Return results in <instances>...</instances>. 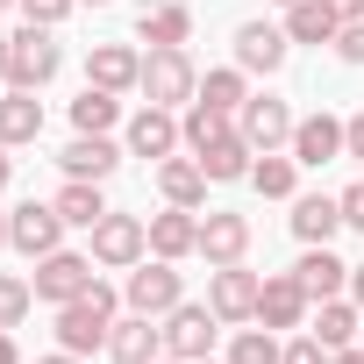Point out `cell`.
Masks as SVG:
<instances>
[{"label":"cell","instance_id":"6da1fadb","mask_svg":"<svg viewBox=\"0 0 364 364\" xmlns=\"http://www.w3.org/2000/svg\"><path fill=\"white\" fill-rule=\"evenodd\" d=\"M107 328H114V286H100V279H93L79 300L58 307V350H72V357L107 350Z\"/></svg>","mask_w":364,"mask_h":364},{"label":"cell","instance_id":"7a4b0ae2","mask_svg":"<svg viewBox=\"0 0 364 364\" xmlns=\"http://www.w3.org/2000/svg\"><path fill=\"white\" fill-rule=\"evenodd\" d=\"M122 300H129V314H150V321H164L178 300H186V279H178V264H171V257H143V264H129V279H122Z\"/></svg>","mask_w":364,"mask_h":364},{"label":"cell","instance_id":"3957f363","mask_svg":"<svg viewBox=\"0 0 364 364\" xmlns=\"http://www.w3.org/2000/svg\"><path fill=\"white\" fill-rule=\"evenodd\" d=\"M136 93H150V107H193V93H200V72H193L186 43H164V50H150V58H143V86H136Z\"/></svg>","mask_w":364,"mask_h":364},{"label":"cell","instance_id":"277c9868","mask_svg":"<svg viewBox=\"0 0 364 364\" xmlns=\"http://www.w3.org/2000/svg\"><path fill=\"white\" fill-rule=\"evenodd\" d=\"M86 236H93V264H107V272H129V264L150 257V222H136V215H114L107 208Z\"/></svg>","mask_w":364,"mask_h":364},{"label":"cell","instance_id":"5b68a950","mask_svg":"<svg viewBox=\"0 0 364 364\" xmlns=\"http://www.w3.org/2000/svg\"><path fill=\"white\" fill-rule=\"evenodd\" d=\"M215 328H222V314H215V307H200V300H178V307L164 314V357H178V364H200V357H215Z\"/></svg>","mask_w":364,"mask_h":364},{"label":"cell","instance_id":"8992f818","mask_svg":"<svg viewBox=\"0 0 364 364\" xmlns=\"http://www.w3.org/2000/svg\"><path fill=\"white\" fill-rule=\"evenodd\" d=\"M8 43H15V72H8V86H29V93H43V86L58 79V65H65L58 36H50L43 22H29V29H15Z\"/></svg>","mask_w":364,"mask_h":364},{"label":"cell","instance_id":"52a82bcc","mask_svg":"<svg viewBox=\"0 0 364 364\" xmlns=\"http://www.w3.org/2000/svg\"><path fill=\"white\" fill-rule=\"evenodd\" d=\"M8 243L36 264V257L65 250V215H58L50 200H22V208H8Z\"/></svg>","mask_w":364,"mask_h":364},{"label":"cell","instance_id":"ba28073f","mask_svg":"<svg viewBox=\"0 0 364 364\" xmlns=\"http://www.w3.org/2000/svg\"><path fill=\"white\" fill-rule=\"evenodd\" d=\"M236 129H243L250 150H286V143H293V107L272 100V93H250V100L236 107Z\"/></svg>","mask_w":364,"mask_h":364},{"label":"cell","instance_id":"9c48e42d","mask_svg":"<svg viewBox=\"0 0 364 364\" xmlns=\"http://www.w3.org/2000/svg\"><path fill=\"white\" fill-rule=\"evenodd\" d=\"M36 300H50V307H65V300H79L86 286H93V257H79V250H50V257H36Z\"/></svg>","mask_w":364,"mask_h":364},{"label":"cell","instance_id":"30bf717a","mask_svg":"<svg viewBox=\"0 0 364 364\" xmlns=\"http://www.w3.org/2000/svg\"><path fill=\"white\" fill-rule=\"evenodd\" d=\"M178 143H186V129H178L171 107H143V114L129 122V136H122V150H129V157H150V164H164Z\"/></svg>","mask_w":364,"mask_h":364},{"label":"cell","instance_id":"8fae6325","mask_svg":"<svg viewBox=\"0 0 364 364\" xmlns=\"http://www.w3.org/2000/svg\"><path fill=\"white\" fill-rule=\"evenodd\" d=\"M257 272H243V264H215V279H208V307L222 314V321H257Z\"/></svg>","mask_w":364,"mask_h":364},{"label":"cell","instance_id":"7c38bea8","mask_svg":"<svg viewBox=\"0 0 364 364\" xmlns=\"http://www.w3.org/2000/svg\"><path fill=\"white\" fill-rule=\"evenodd\" d=\"M307 314H314V300H307V286H300L293 272H279V279L257 286V321H264V328H300Z\"/></svg>","mask_w":364,"mask_h":364},{"label":"cell","instance_id":"4fadbf2b","mask_svg":"<svg viewBox=\"0 0 364 364\" xmlns=\"http://www.w3.org/2000/svg\"><path fill=\"white\" fill-rule=\"evenodd\" d=\"M86 86L136 93V86H143V58H136L129 43H93V50H86Z\"/></svg>","mask_w":364,"mask_h":364},{"label":"cell","instance_id":"5bb4252c","mask_svg":"<svg viewBox=\"0 0 364 364\" xmlns=\"http://www.w3.org/2000/svg\"><path fill=\"white\" fill-rule=\"evenodd\" d=\"M293 164H307V171H321V164H336L343 157V122L336 114H307V122H293Z\"/></svg>","mask_w":364,"mask_h":364},{"label":"cell","instance_id":"9a60e30c","mask_svg":"<svg viewBox=\"0 0 364 364\" xmlns=\"http://www.w3.org/2000/svg\"><path fill=\"white\" fill-rule=\"evenodd\" d=\"M243 250H250V215H229V208L200 215V257L208 264H243Z\"/></svg>","mask_w":364,"mask_h":364},{"label":"cell","instance_id":"2e32d148","mask_svg":"<svg viewBox=\"0 0 364 364\" xmlns=\"http://www.w3.org/2000/svg\"><path fill=\"white\" fill-rule=\"evenodd\" d=\"M200 250V208H164L150 215V257H193Z\"/></svg>","mask_w":364,"mask_h":364},{"label":"cell","instance_id":"e0dca14e","mask_svg":"<svg viewBox=\"0 0 364 364\" xmlns=\"http://www.w3.org/2000/svg\"><path fill=\"white\" fill-rule=\"evenodd\" d=\"M107 357H114V364H150V357H164V321H150V314L114 321V328H107Z\"/></svg>","mask_w":364,"mask_h":364},{"label":"cell","instance_id":"ac0fdd59","mask_svg":"<svg viewBox=\"0 0 364 364\" xmlns=\"http://www.w3.org/2000/svg\"><path fill=\"white\" fill-rule=\"evenodd\" d=\"M286 43H293L286 29H272V22H243V29H236V65L272 79V72L286 65Z\"/></svg>","mask_w":364,"mask_h":364},{"label":"cell","instance_id":"d6986e66","mask_svg":"<svg viewBox=\"0 0 364 364\" xmlns=\"http://www.w3.org/2000/svg\"><path fill=\"white\" fill-rule=\"evenodd\" d=\"M293 279L307 286V300H336V293L350 286V264H343L328 243H307V250H300V264H293Z\"/></svg>","mask_w":364,"mask_h":364},{"label":"cell","instance_id":"ffe728a7","mask_svg":"<svg viewBox=\"0 0 364 364\" xmlns=\"http://www.w3.org/2000/svg\"><path fill=\"white\" fill-rule=\"evenodd\" d=\"M208 186H215V178L200 171V157H164V164H157V193H164V208H200Z\"/></svg>","mask_w":364,"mask_h":364},{"label":"cell","instance_id":"44dd1931","mask_svg":"<svg viewBox=\"0 0 364 364\" xmlns=\"http://www.w3.org/2000/svg\"><path fill=\"white\" fill-rule=\"evenodd\" d=\"M43 136V100L29 93V86H8V93H0V143H36Z\"/></svg>","mask_w":364,"mask_h":364},{"label":"cell","instance_id":"7402d4cb","mask_svg":"<svg viewBox=\"0 0 364 364\" xmlns=\"http://www.w3.org/2000/svg\"><path fill=\"white\" fill-rule=\"evenodd\" d=\"M58 164H65V178H107V171L122 164V143H107V136H72V143L58 150Z\"/></svg>","mask_w":364,"mask_h":364},{"label":"cell","instance_id":"603a6c76","mask_svg":"<svg viewBox=\"0 0 364 364\" xmlns=\"http://www.w3.org/2000/svg\"><path fill=\"white\" fill-rule=\"evenodd\" d=\"M136 36H143L150 50H164V43H186V36H193V8H178V0H150V8L136 15Z\"/></svg>","mask_w":364,"mask_h":364},{"label":"cell","instance_id":"cb8c5ba5","mask_svg":"<svg viewBox=\"0 0 364 364\" xmlns=\"http://www.w3.org/2000/svg\"><path fill=\"white\" fill-rule=\"evenodd\" d=\"M357 321H364V307H357V300H314V343H321L328 357L357 343Z\"/></svg>","mask_w":364,"mask_h":364},{"label":"cell","instance_id":"d4e9b609","mask_svg":"<svg viewBox=\"0 0 364 364\" xmlns=\"http://www.w3.org/2000/svg\"><path fill=\"white\" fill-rule=\"evenodd\" d=\"M336 229H343L336 193H300V200H293V236H300V243H328Z\"/></svg>","mask_w":364,"mask_h":364},{"label":"cell","instance_id":"484cf974","mask_svg":"<svg viewBox=\"0 0 364 364\" xmlns=\"http://www.w3.org/2000/svg\"><path fill=\"white\" fill-rule=\"evenodd\" d=\"M336 29H343V15L328 8V0H293L286 8V36L293 43H336Z\"/></svg>","mask_w":364,"mask_h":364},{"label":"cell","instance_id":"4316f807","mask_svg":"<svg viewBox=\"0 0 364 364\" xmlns=\"http://www.w3.org/2000/svg\"><path fill=\"white\" fill-rule=\"evenodd\" d=\"M50 208L65 215V229H93V222L107 215V200H100V178H65V193H58Z\"/></svg>","mask_w":364,"mask_h":364},{"label":"cell","instance_id":"83f0119b","mask_svg":"<svg viewBox=\"0 0 364 364\" xmlns=\"http://www.w3.org/2000/svg\"><path fill=\"white\" fill-rule=\"evenodd\" d=\"M250 164H257V150L243 143V129H236V136H222L215 150H200V171L215 178V186H229V178H250Z\"/></svg>","mask_w":364,"mask_h":364},{"label":"cell","instance_id":"f1b7e54d","mask_svg":"<svg viewBox=\"0 0 364 364\" xmlns=\"http://www.w3.org/2000/svg\"><path fill=\"white\" fill-rule=\"evenodd\" d=\"M178 129H186V150L200 157V150H215L222 136H236V114H222V107L193 100V107H186V122H178Z\"/></svg>","mask_w":364,"mask_h":364},{"label":"cell","instance_id":"f546056e","mask_svg":"<svg viewBox=\"0 0 364 364\" xmlns=\"http://www.w3.org/2000/svg\"><path fill=\"white\" fill-rule=\"evenodd\" d=\"M114 114H122V93H107V86H86V93L72 100V129H79V136H107Z\"/></svg>","mask_w":364,"mask_h":364},{"label":"cell","instance_id":"4dcf8cb0","mask_svg":"<svg viewBox=\"0 0 364 364\" xmlns=\"http://www.w3.org/2000/svg\"><path fill=\"white\" fill-rule=\"evenodd\" d=\"M293 178H300V164H293V157H279V150H257V164H250V186H257L264 200H293Z\"/></svg>","mask_w":364,"mask_h":364},{"label":"cell","instance_id":"1f68e13d","mask_svg":"<svg viewBox=\"0 0 364 364\" xmlns=\"http://www.w3.org/2000/svg\"><path fill=\"white\" fill-rule=\"evenodd\" d=\"M193 100H208V107H222V114H236V107L250 100V86H243V65H222V72H208Z\"/></svg>","mask_w":364,"mask_h":364},{"label":"cell","instance_id":"d6a6232c","mask_svg":"<svg viewBox=\"0 0 364 364\" xmlns=\"http://www.w3.org/2000/svg\"><path fill=\"white\" fill-rule=\"evenodd\" d=\"M286 357V343H279V328H236V343H229V364H279Z\"/></svg>","mask_w":364,"mask_h":364},{"label":"cell","instance_id":"836d02e7","mask_svg":"<svg viewBox=\"0 0 364 364\" xmlns=\"http://www.w3.org/2000/svg\"><path fill=\"white\" fill-rule=\"evenodd\" d=\"M29 300H36V286H29V279H15V272H0V328H22Z\"/></svg>","mask_w":364,"mask_h":364},{"label":"cell","instance_id":"e575fe53","mask_svg":"<svg viewBox=\"0 0 364 364\" xmlns=\"http://www.w3.org/2000/svg\"><path fill=\"white\" fill-rule=\"evenodd\" d=\"M15 8H22L29 22H43V29H58V22H65V15L79 8V0H15Z\"/></svg>","mask_w":364,"mask_h":364},{"label":"cell","instance_id":"d590c367","mask_svg":"<svg viewBox=\"0 0 364 364\" xmlns=\"http://www.w3.org/2000/svg\"><path fill=\"white\" fill-rule=\"evenodd\" d=\"M336 58L343 65H364V22H343L336 29Z\"/></svg>","mask_w":364,"mask_h":364},{"label":"cell","instance_id":"8d00e7d4","mask_svg":"<svg viewBox=\"0 0 364 364\" xmlns=\"http://www.w3.org/2000/svg\"><path fill=\"white\" fill-rule=\"evenodd\" d=\"M336 208H343V229H364V178L336 193Z\"/></svg>","mask_w":364,"mask_h":364},{"label":"cell","instance_id":"74e56055","mask_svg":"<svg viewBox=\"0 0 364 364\" xmlns=\"http://www.w3.org/2000/svg\"><path fill=\"white\" fill-rule=\"evenodd\" d=\"M279 364H328V350H321V343H314V336H293V343H286V357H279Z\"/></svg>","mask_w":364,"mask_h":364},{"label":"cell","instance_id":"f35d334b","mask_svg":"<svg viewBox=\"0 0 364 364\" xmlns=\"http://www.w3.org/2000/svg\"><path fill=\"white\" fill-rule=\"evenodd\" d=\"M343 157H357V164H364V114H350V122H343Z\"/></svg>","mask_w":364,"mask_h":364},{"label":"cell","instance_id":"ab89813d","mask_svg":"<svg viewBox=\"0 0 364 364\" xmlns=\"http://www.w3.org/2000/svg\"><path fill=\"white\" fill-rule=\"evenodd\" d=\"M328 8H336L343 22H364V0H328Z\"/></svg>","mask_w":364,"mask_h":364},{"label":"cell","instance_id":"60d3db41","mask_svg":"<svg viewBox=\"0 0 364 364\" xmlns=\"http://www.w3.org/2000/svg\"><path fill=\"white\" fill-rule=\"evenodd\" d=\"M8 72H15V43L0 36V86H8Z\"/></svg>","mask_w":364,"mask_h":364},{"label":"cell","instance_id":"b9f144b4","mask_svg":"<svg viewBox=\"0 0 364 364\" xmlns=\"http://www.w3.org/2000/svg\"><path fill=\"white\" fill-rule=\"evenodd\" d=\"M0 364H22V350H15V336L0 328Z\"/></svg>","mask_w":364,"mask_h":364},{"label":"cell","instance_id":"7bdbcfd3","mask_svg":"<svg viewBox=\"0 0 364 364\" xmlns=\"http://www.w3.org/2000/svg\"><path fill=\"white\" fill-rule=\"evenodd\" d=\"M328 364H364V350H357V343H350V350H336V357H328Z\"/></svg>","mask_w":364,"mask_h":364},{"label":"cell","instance_id":"ee69618b","mask_svg":"<svg viewBox=\"0 0 364 364\" xmlns=\"http://www.w3.org/2000/svg\"><path fill=\"white\" fill-rule=\"evenodd\" d=\"M350 293H357V307H364V264H350Z\"/></svg>","mask_w":364,"mask_h":364},{"label":"cell","instance_id":"f6af8a7d","mask_svg":"<svg viewBox=\"0 0 364 364\" xmlns=\"http://www.w3.org/2000/svg\"><path fill=\"white\" fill-rule=\"evenodd\" d=\"M36 364H86V357H72V350H58V357H36Z\"/></svg>","mask_w":364,"mask_h":364},{"label":"cell","instance_id":"bcb514c9","mask_svg":"<svg viewBox=\"0 0 364 364\" xmlns=\"http://www.w3.org/2000/svg\"><path fill=\"white\" fill-rule=\"evenodd\" d=\"M8 171H15V157H8V143H0V186H8Z\"/></svg>","mask_w":364,"mask_h":364},{"label":"cell","instance_id":"7dc6e473","mask_svg":"<svg viewBox=\"0 0 364 364\" xmlns=\"http://www.w3.org/2000/svg\"><path fill=\"white\" fill-rule=\"evenodd\" d=\"M0 250H8V215H0Z\"/></svg>","mask_w":364,"mask_h":364},{"label":"cell","instance_id":"c3c4849f","mask_svg":"<svg viewBox=\"0 0 364 364\" xmlns=\"http://www.w3.org/2000/svg\"><path fill=\"white\" fill-rule=\"evenodd\" d=\"M150 364H178V357H150Z\"/></svg>","mask_w":364,"mask_h":364},{"label":"cell","instance_id":"681fc988","mask_svg":"<svg viewBox=\"0 0 364 364\" xmlns=\"http://www.w3.org/2000/svg\"><path fill=\"white\" fill-rule=\"evenodd\" d=\"M86 8H107V0H86Z\"/></svg>","mask_w":364,"mask_h":364},{"label":"cell","instance_id":"f907efd6","mask_svg":"<svg viewBox=\"0 0 364 364\" xmlns=\"http://www.w3.org/2000/svg\"><path fill=\"white\" fill-rule=\"evenodd\" d=\"M200 364H215V357H200ZM222 364H229V357H222Z\"/></svg>","mask_w":364,"mask_h":364},{"label":"cell","instance_id":"816d5d0a","mask_svg":"<svg viewBox=\"0 0 364 364\" xmlns=\"http://www.w3.org/2000/svg\"><path fill=\"white\" fill-rule=\"evenodd\" d=\"M0 8H15V0H0Z\"/></svg>","mask_w":364,"mask_h":364},{"label":"cell","instance_id":"f5cc1de1","mask_svg":"<svg viewBox=\"0 0 364 364\" xmlns=\"http://www.w3.org/2000/svg\"><path fill=\"white\" fill-rule=\"evenodd\" d=\"M279 8H293V0H279Z\"/></svg>","mask_w":364,"mask_h":364}]
</instances>
